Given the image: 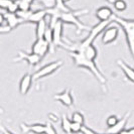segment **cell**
Here are the masks:
<instances>
[{
  "label": "cell",
  "instance_id": "cell-4",
  "mask_svg": "<svg viewBox=\"0 0 134 134\" xmlns=\"http://www.w3.org/2000/svg\"><path fill=\"white\" fill-rule=\"evenodd\" d=\"M53 31H54V41H53V46L51 48V54H54V49L57 47H64L67 49H71L70 47H68L67 44L64 42L63 40V32H64V22L62 20L57 21V23L53 26Z\"/></svg>",
  "mask_w": 134,
  "mask_h": 134
},
{
  "label": "cell",
  "instance_id": "cell-15",
  "mask_svg": "<svg viewBox=\"0 0 134 134\" xmlns=\"http://www.w3.org/2000/svg\"><path fill=\"white\" fill-rule=\"evenodd\" d=\"M117 64L118 66L122 70V72L124 73V75L126 76L128 80L130 82L134 83V69H132L131 67H129L126 63H124L122 60H117Z\"/></svg>",
  "mask_w": 134,
  "mask_h": 134
},
{
  "label": "cell",
  "instance_id": "cell-7",
  "mask_svg": "<svg viewBox=\"0 0 134 134\" xmlns=\"http://www.w3.org/2000/svg\"><path fill=\"white\" fill-rule=\"evenodd\" d=\"M14 62H20V60H25L28 63L29 66H36L40 60H41V58L37 54H34V53H30V54H27L25 52H22V51H19L18 52V54L17 57L13 59Z\"/></svg>",
  "mask_w": 134,
  "mask_h": 134
},
{
  "label": "cell",
  "instance_id": "cell-34",
  "mask_svg": "<svg viewBox=\"0 0 134 134\" xmlns=\"http://www.w3.org/2000/svg\"><path fill=\"white\" fill-rule=\"evenodd\" d=\"M69 1H71V0H63L64 3H67V2H69Z\"/></svg>",
  "mask_w": 134,
  "mask_h": 134
},
{
  "label": "cell",
  "instance_id": "cell-27",
  "mask_svg": "<svg viewBox=\"0 0 134 134\" xmlns=\"http://www.w3.org/2000/svg\"><path fill=\"white\" fill-rule=\"evenodd\" d=\"M47 126V130H46V134H58L55 128L54 127V125L51 123V122H47L46 124Z\"/></svg>",
  "mask_w": 134,
  "mask_h": 134
},
{
  "label": "cell",
  "instance_id": "cell-25",
  "mask_svg": "<svg viewBox=\"0 0 134 134\" xmlns=\"http://www.w3.org/2000/svg\"><path fill=\"white\" fill-rule=\"evenodd\" d=\"M118 121H119V119H118L115 115H111V116H109V117L107 118V120H106V124H107L108 128L113 127Z\"/></svg>",
  "mask_w": 134,
  "mask_h": 134
},
{
  "label": "cell",
  "instance_id": "cell-19",
  "mask_svg": "<svg viewBox=\"0 0 134 134\" xmlns=\"http://www.w3.org/2000/svg\"><path fill=\"white\" fill-rule=\"evenodd\" d=\"M32 13H34V11L30 9V10H18L16 14L23 22H27L28 19L30 18V16L32 15Z\"/></svg>",
  "mask_w": 134,
  "mask_h": 134
},
{
  "label": "cell",
  "instance_id": "cell-13",
  "mask_svg": "<svg viewBox=\"0 0 134 134\" xmlns=\"http://www.w3.org/2000/svg\"><path fill=\"white\" fill-rule=\"evenodd\" d=\"M113 11L111 8L107 6H102L97 9L96 11V17L100 21H107V20H111L113 17Z\"/></svg>",
  "mask_w": 134,
  "mask_h": 134
},
{
  "label": "cell",
  "instance_id": "cell-17",
  "mask_svg": "<svg viewBox=\"0 0 134 134\" xmlns=\"http://www.w3.org/2000/svg\"><path fill=\"white\" fill-rule=\"evenodd\" d=\"M4 15H5V20H6L7 24L11 27L12 29L15 28V27H17L19 24H21V23H23V21L20 19L19 17H18V15L16 13L7 12V13L4 14Z\"/></svg>",
  "mask_w": 134,
  "mask_h": 134
},
{
  "label": "cell",
  "instance_id": "cell-32",
  "mask_svg": "<svg viewBox=\"0 0 134 134\" xmlns=\"http://www.w3.org/2000/svg\"><path fill=\"white\" fill-rule=\"evenodd\" d=\"M121 134H134V127L129 128V129H125Z\"/></svg>",
  "mask_w": 134,
  "mask_h": 134
},
{
  "label": "cell",
  "instance_id": "cell-26",
  "mask_svg": "<svg viewBox=\"0 0 134 134\" xmlns=\"http://www.w3.org/2000/svg\"><path fill=\"white\" fill-rule=\"evenodd\" d=\"M18 10H19V6H18V3H17V0H14L13 2H12V4L8 7L7 12H10V13H17Z\"/></svg>",
  "mask_w": 134,
  "mask_h": 134
},
{
  "label": "cell",
  "instance_id": "cell-22",
  "mask_svg": "<svg viewBox=\"0 0 134 134\" xmlns=\"http://www.w3.org/2000/svg\"><path fill=\"white\" fill-rule=\"evenodd\" d=\"M71 120L73 122H76V123H80V124H83L84 125V121H85V118H84V115L82 114L81 112H74L72 114V119Z\"/></svg>",
  "mask_w": 134,
  "mask_h": 134
},
{
  "label": "cell",
  "instance_id": "cell-20",
  "mask_svg": "<svg viewBox=\"0 0 134 134\" xmlns=\"http://www.w3.org/2000/svg\"><path fill=\"white\" fill-rule=\"evenodd\" d=\"M34 0H17L19 10H30L31 4Z\"/></svg>",
  "mask_w": 134,
  "mask_h": 134
},
{
  "label": "cell",
  "instance_id": "cell-10",
  "mask_svg": "<svg viewBox=\"0 0 134 134\" xmlns=\"http://www.w3.org/2000/svg\"><path fill=\"white\" fill-rule=\"evenodd\" d=\"M54 99L60 102L66 107H71L74 104V99H73V96H72V91L69 90V89L64 90L63 92H60L59 94H55L54 96Z\"/></svg>",
  "mask_w": 134,
  "mask_h": 134
},
{
  "label": "cell",
  "instance_id": "cell-21",
  "mask_svg": "<svg viewBox=\"0 0 134 134\" xmlns=\"http://www.w3.org/2000/svg\"><path fill=\"white\" fill-rule=\"evenodd\" d=\"M113 5H114V8L117 10V11H124L126 8H127V4H126V2L124 1V0H116L114 3H113Z\"/></svg>",
  "mask_w": 134,
  "mask_h": 134
},
{
  "label": "cell",
  "instance_id": "cell-14",
  "mask_svg": "<svg viewBox=\"0 0 134 134\" xmlns=\"http://www.w3.org/2000/svg\"><path fill=\"white\" fill-rule=\"evenodd\" d=\"M47 16H48L47 9L42 8V9H40V10L34 11V13L30 16V18L28 19L27 22H28V23H35V24H37L40 21L46 19Z\"/></svg>",
  "mask_w": 134,
  "mask_h": 134
},
{
  "label": "cell",
  "instance_id": "cell-12",
  "mask_svg": "<svg viewBox=\"0 0 134 134\" xmlns=\"http://www.w3.org/2000/svg\"><path fill=\"white\" fill-rule=\"evenodd\" d=\"M32 81H34V76L31 74H25L21 78L19 83V92L22 96L28 93V91L30 90V87H31Z\"/></svg>",
  "mask_w": 134,
  "mask_h": 134
},
{
  "label": "cell",
  "instance_id": "cell-29",
  "mask_svg": "<svg viewBox=\"0 0 134 134\" xmlns=\"http://www.w3.org/2000/svg\"><path fill=\"white\" fill-rule=\"evenodd\" d=\"M14 0H0V7L1 9H8V7L12 4Z\"/></svg>",
  "mask_w": 134,
  "mask_h": 134
},
{
  "label": "cell",
  "instance_id": "cell-6",
  "mask_svg": "<svg viewBox=\"0 0 134 134\" xmlns=\"http://www.w3.org/2000/svg\"><path fill=\"white\" fill-rule=\"evenodd\" d=\"M49 52H51V44L44 38L36 40L31 47V53L40 55L41 59L44 58Z\"/></svg>",
  "mask_w": 134,
  "mask_h": 134
},
{
  "label": "cell",
  "instance_id": "cell-31",
  "mask_svg": "<svg viewBox=\"0 0 134 134\" xmlns=\"http://www.w3.org/2000/svg\"><path fill=\"white\" fill-rule=\"evenodd\" d=\"M48 118H49L51 120H53L54 122H57V121L59 120L58 116H57V115H54V113H49V114H48Z\"/></svg>",
  "mask_w": 134,
  "mask_h": 134
},
{
  "label": "cell",
  "instance_id": "cell-16",
  "mask_svg": "<svg viewBox=\"0 0 134 134\" xmlns=\"http://www.w3.org/2000/svg\"><path fill=\"white\" fill-rule=\"evenodd\" d=\"M47 18L43 20H41V21H40V22L36 24V27H35V35H36V40H41V38L44 37V34H46V31H47V26L49 25V22L47 21Z\"/></svg>",
  "mask_w": 134,
  "mask_h": 134
},
{
  "label": "cell",
  "instance_id": "cell-9",
  "mask_svg": "<svg viewBox=\"0 0 134 134\" xmlns=\"http://www.w3.org/2000/svg\"><path fill=\"white\" fill-rule=\"evenodd\" d=\"M131 113L130 112H127L126 114L124 115L120 120L118 121L116 124H115L113 127H109L106 131V133L108 134H121L124 130H125V126L127 124V121L130 117Z\"/></svg>",
  "mask_w": 134,
  "mask_h": 134
},
{
  "label": "cell",
  "instance_id": "cell-28",
  "mask_svg": "<svg viewBox=\"0 0 134 134\" xmlns=\"http://www.w3.org/2000/svg\"><path fill=\"white\" fill-rule=\"evenodd\" d=\"M11 30H12V28L7 24L6 21H5L4 23L0 24V32H1V34H7V32H9V31H11Z\"/></svg>",
  "mask_w": 134,
  "mask_h": 134
},
{
  "label": "cell",
  "instance_id": "cell-5",
  "mask_svg": "<svg viewBox=\"0 0 134 134\" xmlns=\"http://www.w3.org/2000/svg\"><path fill=\"white\" fill-rule=\"evenodd\" d=\"M64 65L63 60H55L53 63H49L46 66H43L42 68H40V70H37L32 76H34V80L38 81L47 76L54 74V72H57L62 66Z\"/></svg>",
  "mask_w": 134,
  "mask_h": 134
},
{
  "label": "cell",
  "instance_id": "cell-2",
  "mask_svg": "<svg viewBox=\"0 0 134 134\" xmlns=\"http://www.w3.org/2000/svg\"><path fill=\"white\" fill-rule=\"evenodd\" d=\"M89 12L88 9H82V10H71L68 12L62 11L60 14V20H62L64 23L68 24H73L77 27L78 34H80L83 30H91V28L87 26L86 24H84L82 21H80L79 16H82L84 14H87Z\"/></svg>",
  "mask_w": 134,
  "mask_h": 134
},
{
  "label": "cell",
  "instance_id": "cell-33",
  "mask_svg": "<svg viewBox=\"0 0 134 134\" xmlns=\"http://www.w3.org/2000/svg\"><path fill=\"white\" fill-rule=\"evenodd\" d=\"M1 133L2 134H13L12 132H10L9 130H7L5 127H3V126H1Z\"/></svg>",
  "mask_w": 134,
  "mask_h": 134
},
{
  "label": "cell",
  "instance_id": "cell-18",
  "mask_svg": "<svg viewBox=\"0 0 134 134\" xmlns=\"http://www.w3.org/2000/svg\"><path fill=\"white\" fill-rule=\"evenodd\" d=\"M71 126H72V120H70L66 114H63L62 115V129H63V131L66 134L72 133Z\"/></svg>",
  "mask_w": 134,
  "mask_h": 134
},
{
  "label": "cell",
  "instance_id": "cell-30",
  "mask_svg": "<svg viewBox=\"0 0 134 134\" xmlns=\"http://www.w3.org/2000/svg\"><path fill=\"white\" fill-rule=\"evenodd\" d=\"M82 133L83 134H99V133H96L95 131H93L92 129H90V128L87 127V126H84V127H83ZM105 134H108V133H105Z\"/></svg>",
  "mask_w": 134,
  "mask_h": 134
},
{
  "label": "cell",
  "instance_id": "cell-8",
  "mask_svg": "<svg viewBox=\"0 0 134 134\" xmlns=\"http://www.w3.org/2000/svg\"><path fill=\"white\" fill-rule=\"evenodd\" d=\"M21 131L23 133H34V134H46L47 126L46 124H40V123H35V124H20Z\"/></svg>",
  "mask_w": 134,
  "mask_h": 134
},
{
  "label": "cell",
  "instance_id": "cell-24",
  "mask_svg": "<svg viewBox=\"0 0 134 134\" xmlns=\"http://www.w3.org/2000/svg\"><path fill=\"white\" fill-rule=\"evenodd\" d=\"M84 127L83 124H80V123H76V122H73L72 121V126H71V131L72 133H79V132H82V129Z\"/></svg>",
  "mask_w": 134,
  "mask_h": 134
},
{
  "label": "cell",
  "instance_id": "cell-23",
  "mask_svg": "<svg viewBox=\"0 0 134 134\" xmlns=\"http://www.w3.org/2000/svg\"><path fill=\"white\" fill-rule=\"evenodd\" d=\"M46 9H51L55 6V0H36Z\"/></svg>",
  "mask_w": 134,
  "mask_h": 134
},
{
  "label": "cell",
  "instance_id": "cell-1",
  "mask_svg": "<svg viewBox=\"0 0 134 134\" xmlns=\"http://www.w3.org/2000/svg\"><path fill=\"white\" fill-rule=\"evenodd\" d=\"M70 55L74 60V64L76 67L85 68V69L89 70L95 76V78L99 81L101 85H106L107 80L104 77V75L100 72V70L97 68L95 62L89 60L88 58L85 57V54H82L79 51H70Z\"/></svg>",
  "mask_w": 134,
  "mask_h": 134
},
{
  "label": "cell",
  "instance_id": "cell-3",
  "mask_svg": "<svg viewBox=\"0 0 134 134\" xmlns=\"http://www.w3.org/2000/svg\"><path fill=\"white\" fill-rule=\"evenodd\" d=\"M112 21L120 25L121 28L123 29L126 36L129 51L134 58V19H125L114 13L112 17Z\"/></svg>",
  "mask_w": 134,
  "mask_h": 134
},
{
  "label": "cell",
  "instance_id": "cell-11",
  "mask_svg": "<svg viewBox=\"0 0 134 134\" xmlns=\"http://www.w3.org/2000/svg\"><path fill=\"white\" fill-rule=\"evenodd\" d=\"M118 34H119V29L117 27L111 26L108 27L105 29L103 36H102V42L104 44H109V43H112L114 42L116 38L118 37Z\"/></svg>",
  "mask_w": 134,
  "mask_h": 134
}]
</instances>
